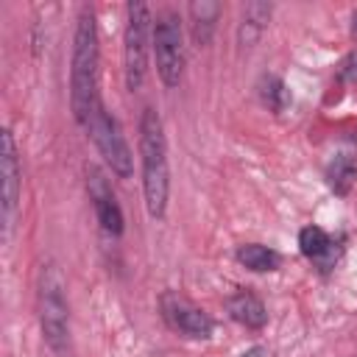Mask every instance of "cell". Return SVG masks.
Listing matches in <instances>:
<instances>
[{
	"mask_svg": "<svg viewBox=\"0 0 357 357\" xmlns=\"http://www.w3.org/2000/svg\"><path fill=\"white\" fill-rule=\"evenodd\" d=\"M139 162H142V195L145 209L153 220H162L167 212L170 195V165H167V139L165 126L156 109H142L139 117Z\"/></svg>",
	"mask_w": 357,
	"mask_h": 357,
	"instance_id": "cell-2",
	"label": "cell"
},
{
	"mask_svg": "<svg viewBox=\"0 0 357 357\" xmlns=\"http://www.w3.org/2000/svg\"><path fill=\"white\" fill-rule=\"evenodd\" d=\"M86 192H89V201H92V209H95V218H98L100 229L112 237H120L123 229H126L123 209L117 204V195H114L106 173L95 165L86 167Z\"/></svg>",
	"mask_w": 357,
	"mask_h": 357,
	"instance_id": "cell-7",
	"label": "cell"
},
{
	"mask_svg": "<svg viewBox=\"0 0 357 357\" xmlns=\"http://www.w3.org/2000/svg\"><path fill=\"white\" fill-rule=\"evenodd\" d=\"M351 36L357 39V11H354V17H351Z\"/></svg>",
	"mask_w": 357,
	"mask_h": 357,
	"instance_id": "cell-17",
	"label": "cell"
},
{
	"mask_svg": "<svg viewBox=\"0 0 357 357\" xmlns=\"http://www.w3.org/2000/svg\"><path fill=\"white\" fill-rule=\"evenodd\" d=\"M357 178V159L349 153H340L332 159V165L326 167V181L337 195H349L351 184Z\"/></svg>",
	"mask_w": 357,
	"mask_h": 357,
	"instance_id": "cell-14",
	"label": "cell"
},
{
	"mask_svg": "<svg viewBox=\"0 0 357 357\" xmlns=\"http://www.w3.org/2000/svg\"><path fill=\"white\" fill-rule=\"evenodd\" d=\"M234 257L240 265H245L248 271H257V273H268V271H276L282 265L279 251H273L271 245H262V243H245L237 248Z\"/></svg>",
	"mask_w": 357,
	"mask_h": 357,
	"instance_id": "cell-13",
	"label": "cell"
},
{
	"mask_svg": "<svg viewBox=\"0 0 357 357\" xmlns=\"http://www.w3.org/2000/svg\"><path fill=\"white\" fill-rule=\"evenodd\" d=\"M159 307H162L165 321H167L176 332H181V335H187V337H201V340H204V337H209L212 329H215V321L209 318V312H204L201 307L190 304L187 298H181V296H176V293H165L162 301H159Z\"/></svg>",
	"mask_w": 357,
	"mask_h": 357,
	"instance_id": "cell-8",
	"label": "cell"
},
{
	"mask_svg": "<svg viewBox=\"0 0 357 357\" xmlns=\"http://www.w3.org/2000/svg\"><path fill=\"white\" fill-rule=\"evenodd\" d=\"M153 45V20L145 3L126 6V33H123V73L126 89L137 92L148 75V53Z\"/></svg>",
	"mask_w": 357,
	"mask_h": 357,
	"instance_id": "cell-4",
	"label": "cell"
},
{
	"mask_svg": "<svg viewBox=\"0 0 357 357\" xmlns=\"http://www.w3.org/2000/svg\"><path fill=\"white\" fill-rule=\"evenodd\" d=\"M187 14H190V25H192V39L198 45H209L215 22L220 17V3H215V0H192L187 6Z\"/></svg>",
	"mask_w": 357,
	"mask_h": 357,
	"instance_id": "cell-12",
	"label": "cell"
},
{
	"mask_svg": "<svg viewBox=\"0 0 357 357\" xmlns=\"http://www.w3.org/2000/svg\"><path fill=\"white\" fill-rule=\"evenodd\" d=\"M64 290L67 284L61 271L53 262H45L36 284V310H39L42 337L56 357H67L70 351V307Z\"/></svg>",
	"mask_w": 357,
	"mask_h": 357,
	"instance_id": "cell-3",
	"label": "cell"
},
{
	"mask_svg": "<svg viewBox=\"0 0 357 357\" xmlns=\"http://www.w3.org/2000/svg\"><path fill=\"white\" fill-rule=\"evenodd\" d=\"M86 131H89L98 153L103 156L106 167L117 178H128L134 173V156H131V148L126 142V134H123L120 123L114 120V114H109L103 109V103L95 106L89 123H86Z\"/></svg>",
	"mask_w": 357,
	"mask_h": 357,
	"instance_id": "cell-6",
	"label": "cell"
},
{
	"mask_svg": "<svg viewBox=\"0 0 357 357\" xmlns=\"http://www.w3.org/2000/svg\"><path fill=\"white\" fill-rule=\"evenodd\" d=\"M243 357H271V351H268L265 346H251V349H248Z\"/></svg>",
	"mask_w": 357,
	"mask_h": 357,
	"instance_id": "cell-16",
	"label": "cell"
},
{
	"mask_svg": "<svg viewBox=\"0 0 357 357\" xmlns=\"http://www.w3.org/2000/svg\"><path fill=\"white\" fill-rule=\"evenodd\" d=\"M335 245L337 243L321 226H304L298 231V248H301V254L310 262H315L321 271H329L335 265V259H337V248Z\"/></svg>",
	"mask_w": 357,
	"mask_h": 357,
	"instance_id": "cell-10",
	"label": "cell"
},
{
	"mask_svg": "<svg viewBox=\"0 0 357 357\" xmlns=\"http://www.w3.org/2000/svg\"><path fill=\"white\" fill-rule=\"evenodd\" d=\"M98 64H100V45H98V20L89 6L81 8L75 33H73V59H70V109L78 126L86 128L95 106L100 103L98 95Z\"/></svg>",
	"mask_w": 357,
	"mask_h": 357,
	"instance_id": "cell-1",
	"label": "cell"
},
{
	"mask_svg": "<svg viewBox=\"0 0 357 357\" xmlns=\"http://www.w3.org/2000/svg\"><path fill=\"white\" fill-rule=\"evenodd\" d=\"M259 98H262V103L271 109V112H282L284 106H287V100H290V95H287V86H284V81L279 78V75H265L262 81H259Z\"/></svg>",
	"mask_w": 357,
	"mask_h": 357,
	"instance_id": "cell-15",
	"label": "cell"
},
{
	"mask_svg": "<svg viewBox=\"0 0 357 357\" xmlns=\"http://www.w3.org/2000/svg\"><path fill=\"white\" fill-rule=\"evenodd\" d=\"M0 170H3V229H6V237H8L11 223H14V212H17V201H20V181H22L20 153H17V142H14L11 128H3Z\"/></svg>",
	"mask_w": 357,
	"mask_h": 357,
	"instance_id": "cell-9",
	"label": "cell"
},
{
	"mask_svg": "<svg viewBox=\"0 0 357 357\" xmlns=\"http://www.w3.org/2000/svg\"><path fill=\"white\" fill-rule=\"evenodd\" d=\"M156 75L167 89H176L184 75V33L176 11H162L153 22Z\"/></svg>",
	"mask_w": 357,
	"mask_h": 357,
	"instance_id": "cell-5",
	"label": "cell"
},
{
	"mask_svg": "<svg viewBox=\"0 0 357 357\" xmlns=\"http://www.w3.org/2000/svg\"><path fill=\"white\" fill-rule=\"evenodd\" d=\"M226 310H229V315H231L237 324H243V326H248V329H262V326L268 324V310H265L262 298H259L257 293H251V290H237V293H231V296L226 298Z\"/></svg>",
	"mask_w": 357,
	"mask_h": 357,
	"instance_id": "cell-11",
	"label": "cell"
}]
</instances>
